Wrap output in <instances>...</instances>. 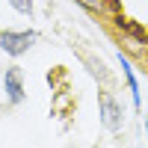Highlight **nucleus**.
<instances>
[{
    "mask_svg": "<svg viewBox=\"0 0 148 148\" xmlns=\"http://www.w3.org/2000/svg\"><path fill=\"white\" fill-rule=\"evenodd\" d=\"M125 45L130 47V51H136V53H145V47H142V42H136V39H125Z\"/></svg>",
    "mask_w": 148,
    "mask_h": 148,
    "instance_id": "nucleus-7",
    "label": "nucleus"
},
{
    "mask_svg": "<svg viewBox=\"0 0 148 148\" xmlns=\"http://www.w3.org/2000/svg\"><path fill=\"white\" fill-rule=\"evenodd\" d=\"M119 62H121V74H125V80H127V89H130V101H133V107H142V95H139V83H136V74H133V68H130V62L125 56L119 53Z\"/></svg>",
    "mask_w": 148,
    "mask_h": 148,
    "instance_id": "nucleus-4",
    "label": "nucleus"
},
{
    "mask_svg": "<svg viewBox=\"0 0 148 148\" xmlns=\"http://www.w3.org/2000/svg\"><path fill=\"white\" fill-rule=\"evenodd\" d=\"M145 133H148V119H145Z\"/></svg>",
    "mask_w": 148,
    "mask_h": 148,
    "instance_id": "nucleus-8",
    "label": "nucleus"
},
{
    "mask_svg": "<svg viewBox=\"0 0 148 148\" xmlns=\"http://www.w3.org/2000/svg\"><path fill=\"white\" fill-rule=\"evenodd\" d=\"M98 116H101V125L110 133H119L121 130V119H125V116H121V107H119V101L107 89L98 92Z\"/></svg>",
    "mask_w": 148,
    "mask_h": 148,
    "instance_id": "nucleus-1",
    "label": "nucleus"
},
{
    "mask_svg": "<svg viewBox=\"0 0 148 148\" xmlns=\"http://www.w3.org/2000/svg\"><path fill=\"white\" fill-rule=\"evenodd\" d=\"M9 6L15 9V12H21V15H33V0H9Z\"/></svg>",
    "mask_w": 148,
    "mask_h": 148,
    "instance_id": "nucleus-6",
    "label": "nucleus"
},
{
    "mask_svg": "<svg viewBox=\"0 0 148 148\" xmlns=\"http://www.w3.org/2000/svg\"><path fill=\"white\" fill-rule=\"evenodd\" d=\"M39 36L36 33H21V30H3L0 33V51L9 53V56H24L36 45Z\"/></svg>",
    "mask_w": 148,
    "mask_h": 148,
    "instance_id": "nucleus-2",
    "label": "nucleus"
},
{
    "mask_svg": "<svg viewBox=\"0 0 148 148\" xmlns=\"http://www.w3.org/2000/svg\"><path fill=\"white\" fill-rule=\"evenodd\" d=\"M74 3H77V6H83L86 12H95V15L107 9V0H74Z\"/></svg>",
    "mask_w": 148,
    "mask_h": 148,
    "instance_id": "nucleus-5",
    "label": "nucleus"
},
{
    "mask_svg": "<svg viewBox=\"0 0 148 148\" xmlns=\"http://www.w3.org/2000/svg\"><path fill=\"white\" fill-rule=\"evenodd\" d=\"M3 92L9 98V104H21L24 98H27V89H24V80H21V68H6L3 74Z\"/></svg>",
    "mask_w": 148,
    "mask_h": 148,
    "instance_id": "nucleus-3",
    "label": "nucleus"
}]
</instances>
